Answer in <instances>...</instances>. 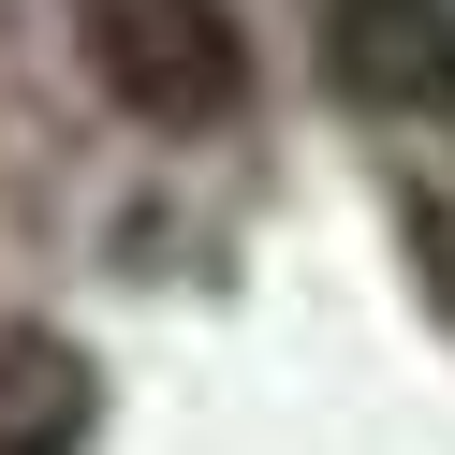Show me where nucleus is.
<instances>
[{
	"instance_id": "1",
	"label": "nucleus",
	"mask_w": 455,
	"mask_h": 455,
	"mask_svg": "<svg viewBox=\"0 0 455 455\" xmlns=\"http://www.w3.org/2000/svg\"><path fill=\"white\" fill-rule=\"evenodd\" d=\"M74 44L148 132H220L250 103V30L220 0H74Z\"/></svg>"
},
{
	"instance_id": "2",
	"label": "nucleus",
	"mask_w": 455,
	"mask_h": 455,
	"mask_svg": "<svg viewBox=\"0 0 455 455\" xmlns=\"http://www.w3.org/2000/svg\"><path fill=\"white\" fill-rule=\"evenodd\" d=\"M323 74L367 118L455 132V0H323Z\"/></svg>"
},
{
	"instance_id": "3",
	"label": "nucleus",
	"mask_w": 455,
	"mask_h": 455,
	"mask_svg": "<svg viewBox=\"0 0 455 455\" xmlns=\"http://www.w3.org/2000/svg\"><path fill=\"white\" fill-rule=\"evenodd\" d=\"M89 441V367L60 338H0V455H74Z\"/></svg>"
}]
</instances>
